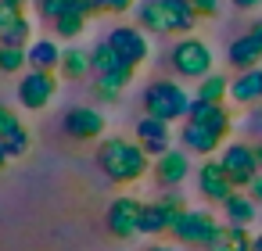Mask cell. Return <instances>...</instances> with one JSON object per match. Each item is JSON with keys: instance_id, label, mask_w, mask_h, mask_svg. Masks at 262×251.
I'll return each mask as SVG.
<instances>
[{"instance_id": "obj_8", "label": "cell", "mask_w": 262, "mask_h": 251, "mask_svg": "<svg viewBox=\"0 0 262 251\" xmlns=\"http://www.w3.org/2000/svg\"><path fill=\"white\" fill-rule=\"evenodd\" d=\"M140 201L137 197H115L112 204H108V233L112 237H133V233H140L137 230V222H140Z\"/></svg>"}, {"instance_id": "obj_9", "label": "cell", "mask_w": 262, "mask_h": 251, "mask_svg": "<svg viewBox=\"0 0 262 251\" xmlns=\"http://www.w3.org/2000/svg\"><path fill=\"white\" fill-rule=\"evenodd\" d=\"M187 122L208 126L212 133L226 136V133H230V108H226L223 101H201V97H194V101H190V111H187Z\"/></svg>"}, {"instance_id": "obj_6", "label": "cell", "mask_w": 262, "mask_h": 251, "mask_svg": "<svg viewBox=\"0 0 262 251\" xmlns=\"http://www.w3.org/2000/svg\"><path fill=\"white\" fill-rule=\"evenodd\" d=\"M223 169H226V176L233 179V187L241 190V187H251V179L262 172L258 169V162H255V147H248V144H230V147H223Z\"/></svg>"}, {"instance_id": "obj_25", "label": "cell", "mask_w": 262, "mask_h": 251, "mask_svg": "<svg viewBox=\"0 0 262 251\" xmlns=\"http://www.w3.org/2000/svg\"><path fill=\"white\" fill-rule=\"evenodd\" d=\"M90 65H94V72H97V76H101V72H115V69H122V61H119V54L112 51L108 36H104V40H97V43L90 47Z\"/></svg>"}, {"instance_id": "obj_37", "label": "cell", "mask_w": 262, "mask_h": 251, "mask_svg": "<svg viewBox=\"0 0 262 251\" xmlns=\"http://www.w3.org/2000/svg\"><path fill=\"white\" fill-rule=\"evenodd\" d=\"M230 4L237 11H255V8H262V0H230Z\"/></svg>"}, {"instance_id": "obj_16", "label": "cell", "mask_w": 262, "mask_h": 251, "mask_svg": "<svg viewBox=\"0 0 262 251\" xmlns=\"http://www.w3.org/2000/svg\"><path fill=\"white\" fill-rule=\"evenodd\" d=\"M26 54H29V69H33V72H54V69L61 65V47H58V40H51V36L29 43Z\"/></svg>"}, {"instance_id": "obj_31", "label": "cell", "mask_w": 262, "mask_h": 251, "mask_svg": "<svg viewBox=\"0 0 262 251\" xmlns=\"http://www.w3.org/2000/svg\"><path fill=\"white\" fill-rule=\"evenodd\" d=\"M22 18H26V8L22 4H15V0H0V33H8Z\"/></svg>"}, {"instance_id": "obj_11", "label": "cell", "mask_w": 262, "mask_h": 251, "mask_svg": "<svg viewBox=\"0 0 262 251\" xmlns=\"http://www.w3.org/2000/svg\"><path fill=\"white\" fill-rule=\"evenodd\" d=\"M198 187H201V194L208 197V201H226L237 187H233V179L226 176V169H223V162H205L201 169H198Z\"/></svg>"}, {"instance_id": "obj_32", "label": "cell", "mask_w": 262, "mask_h": 251, "mask_svg": "<svg viewBox=\"0 0 262 251\" xmlns=\"http://www.w3.org/2000/svg\"><path fill=\"white\" fill-rule=\"evenodd\" d=\"M36 4V11H40V18H47V22H54V18H61L69 8H72V0H33Z\"/></svg>"}, {"instance_id": "obj_34", "label": "cell", "mask_w": 262, "mask_h": 251, "mask_svg": "<svg viewBox=\"0 0 262 251\" xmlns=\"http://www.w3.org/2000/svg\"><path fill=\"white\" fill-rule=\"evenodd\" d=\"M97 11L101 15H126V11H133V0H97Z\"/></svg>"}, {"instance_id": "obj_28", "label": "cell", "mask_w": 262, "mask_h": 251, "mask_svg": "<svg viewBox=\"0 0 262 251\" xmlns=\"http://www.w3.org/2000/svg\"><path fill=\"white\" fill-rule=\"evenodd\" d=\"M26 65H29L26 47H8V43H0V72H22Z\"/></svg>"}, {"instance_id": "obj_27", "label": "cell", "mask_w": 262, "mask_h": 251, "mask_svg": "<svg viewBox=\"0 0 262 251\" xmlns=\"http://www.w3.org/2000/svg\"><path fill=\"white\" fill-rule=\"evenodd\" d=\"M137 230H140V233H162V230H169L165 212H162V204H158V201L140 208V222H137Z\"/></svg>"}, {"instance_id": "obj_36", "label": "cell", "mask_w": 262, "mask_h": 251, "mask_svg": "<svg viewBox=\"0 0 262 251\" xmlns=\"http://www.w3.org/2000/svg\"><path fill=\"white\" fill-rule=\"evenodd\" d=\"M248 194H251V201H255V204H262V172H258V176L251 179V187H248Z\"/></svg>"}, {"instance_id": "obj_35", "label": "cell", "mask_w": 262, "mask_h": 251, "mask_svg": "<svg viewBox=\"0 0 262 251\" xmlns=\"http://www.w3.org/2000/svg\"><path fill=\"white\" fill-rule=\"evenodd\" d=\"M190 8L198 11V18H215L219 15V0H190Z\"/></svg>"}, {"instance_id": "obj_5", "label": "cell", "mask_w": 262, "mask_h": 251, "mask_svg": "<svg viewBox=\"0 0 262 251\" xmlns=\"http://www.w3.org/2000/svg\"><path fill=\"white\" fill-rule=\"evenodd\" d=\"M54 94H58V76L54 72H33L29 69L22 76V83H18V101L29 111H43L54 101Z\"/></svg>"}, {"instance_id": "obj_3", "label": "cell", "mask_w": 262, "mask_h": 251, "mask_svg": "<svg viewBox=\"0 0 262 251\" xmlns=\"http://www.w3.org/2000/svg\"><path fill=\"white\" fill-rule=\"evenodd\" d=\"M169 61H172V69H176L183 79H205V76H212V51H208V43L198 40V36L176 40Z\"/></svg>"}, {"instance_id": "obj_14", "label": "cell", "mask_w": 262, "mask_h": 251, "mask_svg": "<svg viewBox=\"0 0 262 251\" xmlns=\"http://www.w3.org/2000/svg\"><path fill=\"white\" fill-rule=\"evenodd\" d=\"M187 172H190V162H187V151H165V154H158V162H155V179L158 183H165V187H176V183H183L187 179Z\"/></svg>"}, {"instance_id": "obj_2", "label": "cell", "mask_w": 262, "mask_h": 251, "mask_svg": "<svg viewBox=\"0 0 262 251\" xmlns=\"http://www.w3.org/2000/svg\"><path fill=\"white\" fill-rule=\"evenodd\" d=\"M190 94L180 86V83H172V79H158V83H151L147 90H144V111L151 115V119H162V122H176V119H183L187 111H190Z\"/></svg>"}, {"instance_id": "obj_20", "label": "cell", "mask_w": 262, "mask_h": 251, "mask_svg": "<svg viewBox=\"0 0 262 251\" xmlns=\"http://www.w3.org/2000/svg\"><path fill=\"white\" fill-rule=\"evenodd\" d=\"M133 79V69H115V72H101L97 79H94V90H97V97L101 101H119V94L126 90V83Z\"/></svg>"}, {"instance_id": "obj_15", "label": "cell", "mask_w": 262, "mask_h": 251, "mask_svg": "<svg viewBox=\"0 0 262 251\" xmlns=\"http://www.w3.org/2000/svg\"><path fill=\"white\" fill-rule=\"evenodd\" d=\"M180 140H183V147L194 151V154H215L219 144H223L219 133H212L208 126H198V122H187L183 133H180Z\"/></svg>"}, {"instance_id": "obj_43", "label": "cell", "mask_w": 262, "mask_h": 251, "mask_svg": "<svg viewBox=\"0 0 262 251\" xmlns=\"http://www.w3.org/2000/svg\"><path fill=\"white\" fill-rule=\"evenodd\" d=\"M15 4H22V8H26V4H29V0H15Z\"/></svg>"}, {"instance_id": "obj_18", "label": "cell", "mask_w": 262, "mask_h": 251, "mask_svg": "<svg viewBox=\"0 0 262 251\" xmlns=\"http://www.w3.org/2000/svg\"><path fill=\"white\" fill-rule=\"evenodd\" d=\"M230 97L237 104H251L262 97V69L251 72H237V79H230Z\"/></svg>"}, {"instance_id": "obj_10", "label": "cell", "mask_w": 262, "mask_h": 251, "mask_svg": "<svg viewBox=\"0 0 262 251\" xmlns=\"http://www.w3.org/2000/svg\"><path fill=\"white\" fill-rule=\"evenodd\" d=\"M61 126H65V133H69L72 140H97L108 122H104V115L94 111V108H72Z\"/></svg>"}, {"instance_id": "obj_21", "label": "cell", "mask_w": 262, "mask_h": 251, "mask_svg": "<svg viewBox=\"0 0 262 251\" xmlns=\"http://www.w3.org/2000/svg\"><path fill=\"white\" fill-rule=\"evenodd\" d=\"M251 240L255 237H248L244 226H219L208 251H251Z\"/></svg>"}, {"instance_id": "obj_17", "label": "cell", "mask_w": 262, "mask_h": 251, "mask_svg": "<svg viewBox=\"0 0 262 251\" xmlns=\"http://www.w3.org/2000/svg\"><path fill=\"white\" fill-rule=\"evenodd\" d=\"M162 8H165L169 33H190L198 26V11L190 8V0H162Z\"/></svg>"}, {"instance_id": "obj_1", "label": "cell", "mask_w": 262, "mask_h": 251, "mask_svg": "<svg viewBox=\"0 0 262 251\" xmlns=\"http://www.w3.org/2000/svg\"><path fill=\"white\" fill-rule=\"evenodd\" d=\"M97 165L112 183H133L147 172V151L133 140L112 136L97 147Z\"/></svg>"}, {"instance_id": "obj_41", "label": "cell", "mask_w": 262, "mask_h": 251, "mask_svg": "<svg viewBox=\"0 0 262 251\" xmlns=\"http://www.w3.org/2000/svg\"><path fill=\"white\" fill-rule=\"evenodd\" d=\"M251 251H262V233H258V237L251 240Z\"/></svg>"}, {"instance_id": "obj_42", "label": "cell", "mask_w": 262, "mask_h": 251, "mask_svg": "<svg viewBox=\"0 0 262 251\" xmlns=\"http://www.w3.org/2000/svg\"><path fill=\"white\" fill-rule=\"evenodd\" d=\"M151 251H172V247H151Z\"/></svg>"}, {"instance_id": "obj_7", "label": "cell", "mask_w": 262, "mask_h": 251, "mask_svg": "<svg viewBox=\"0 0 262 251\" xmlns=\"http://www.w3.org/2000/svg\"><path fill=\"white\" fill-rule=\"evenodd\" d=\"M215 230H219V222H215L208 212H198V208H187L183 219L172 226V233H176L180 240L194 244V247H208L212 237H215Z\"/></svg>"}, {"instance_id": "obj_38", "label": "cell", "mask_w": 262, "mask_h": 251, "mask_svg": "<svg viewBox=\"0 0 262 251\" xmlns=\"http://www.w3.org/2000/svg\"><path fill=\"white\" fill-rule=\"evenodd\" d=\"M248 33H251V36L262 43V18H258V22H251V29H248Z\"/></svg>"}, {"instance_id": "obj_12", "label": "cell", "mask_w": 262, "mask_h": 251, "mask_svg": "<svg viewBox=\"0 0 262 251\" xmlns=\"http://www.w3.org/2000/svg\"><path fill=\"white\" fill-rule=\"evenodd\" d=\"M137 144H140V147H144L147 154H165V151H169V144H172L169 122L144 115V119L137 122Z\"/></svg>"}, {"instance_id": "obj_24", "label": "cell", "mask_w": 262, "mask_h": 251, "mask_svg": "<svg viewBox=\"0 0 262 251\" xmlns=\"http://www.w3.org/2000/svg\"><path fill=\"white\" fill-rule=\"evenodd\" d=\"M86 22H90L86 15H79L76 8H69L61 18H54V22H51V29H54V36H58V40H79V36H83V29H86Z\"/></svg>"}, {"instance_id": "obj_4", "label": "cell", "mask_w": 262, "mask_h": 251, "mask_svg": "<svg viewBox=\"0 0 262 251\" xmlns=\"http://www.w3.org/2000/svg\"><path fill=\"white\" fill-rule=\"evenodd\" d=\"M108 43H112V51L119 54V61L126 69H140L151 58V43H147L140 26H115L108 33Z\"/></svg>"}, {"instance_id": "obj_26", "label": "cell", "mask_w": 262, "mask_h": 251, "mask_svg": "<svg viewBox=\"0 0 262 251\" xmlns=\"http://www.w3.org/2000/svg\"><path fill=\"white\" fill-rule=\"evenodd\" d=\"M226 94H230V79L223 72H212V76L198 79V94L194 97H201V101H223Z\"/></svg>"}, {"instance_id": "obj_29", "label": "cell", "mask_w": 262, "mask_h": 251, "mask_svg": "<svg viewBox=\"0 0 262 251\" xmlns=\"http://www.w3.org/2000/svg\"><path fill=\"white\" fill-rule=\"evenodd\" d=\"M29 40H33V22L29 18L15 22L8 33H0V43H8V47H29Z\"/></svg>"}, {"instance_id": "obj_19", "label": "cell", "mask_w": 262, "mask_h": 251, "mask_svg": "<svg viewBox=\"0 0 262 251\" xmlns=\"http://www.w3.org/2000/svg\"><path fill=\"white\" fill-rule=\"evenodd\" d=\"M133 15H137V26H140L144 33H158V36H165V33H169V26H165V8H162V0H140Z\"/></svg>"}, {"instance_id": "obj_33", "label": "cell", "mask_w": 262, "mask_h": 251, "mask_svg": "<svg viewBox=\"0 0 262 251\" xmlns=\"http://www.w3.org/2000/svg\"><path fill=\"white\" fill-rule=\"evenodd\" d=\"M22 122H18V115H15V108H8V104H0V140H4L8 133H15Z\"/></svg>"}, {"instance_id": "obj_30", "label": "cell", "mask_w": 262, "mask_h": 251, "mask_svg": "<svg viewBox=\"0 0 262 251\" xmlns=\"http://www.w3.org/2000/svg\"><path fill=\"white\" fill-rule=\"evenodd\" d=\"M29 144H33V140H29V129H26V126H18L15 133H8V136H4V147H8V154H11V158H22V154L29 151Z\"/></svg>"}, {"instance_id": "obj_39", "label": "cell", "mask_w": 262, "mask_h": 251, "mask_svg": "<svg viewBox=\"0 0 262 251\" xmlns=\"http://www.w3.org/2000/svg\"><path fill=\"white\" fill-rule=\"evenodd\" d=\"M8 162H11V154H8V147H4V140H0V169H4Z\"/></svg>"}, {"instance_id": "obj_23", "label": "cell", "mask_w": 262, "mask_h": 251, "mask_svg": "<svg viewBox=\"0 0 262 251\" xmlns=\"http://www.w3.org/2000/svg\"><path fill=\"white\" fill-rule=\"evenodd\" d=\"M223 212H226V219H230V226H248L251 219H255V201H251V194H230L226 201H223Z\"/></svg>"}, {"instance_id": "obj_13", "label": "cell", "mask_w": 262, "mask_h": 251, "mask_svg": "<svg viewBox=\"0 0 262 251\" xmlns=\"http://www.w3.org/2000/svg\"><path fill=\"white\" fill-rule=\"evenodd\" d=\"M226 61H230L237 72H251V69L262 65V43H258L251 33H244V36L230 40V47H226Z\"/></svg>"}, {"instance_id": "obj_40", "label": "cell", "mask_w": 262, "mask_h": 251, "mask_svg": "<svg viewBox=\"0 0 262 251\" xmlns=\"http://www.w3.org/2000/svg\"><path fill=\"white\" fill-rule=\"evenodd\" d=\"M255 162H258V169H262V144H255Z\"/></svg>"}, {"instance_id": "obj_22", "label": "cell", "mask_w": 262, "mask_h": 251, "mask_svg": "<svg viewBox=\"0 0 262 251\" xmlns=\"http://www.w3.org/2000/svg\"><path fill=\"white\" fill-rule=\"evenodd\" d=\"M58 72H61L65 79H83L86 72H94V65H90V51H83V47H65V51H61V65H58Z\"/></svg>"}]
</instances>
